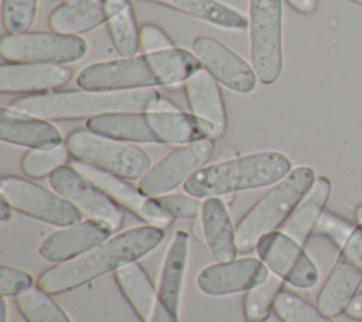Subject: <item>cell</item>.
Instances as JSON below:
<instances>
[{
    "label": "cell",
    "mask_w": 362,
    "mask_h": 322,
    "mask_svg": "<svg viewBox=\"0 0 362 322\" xmlns=\"http://www.w3.org/2000/svg\"><path fill=\"white\" fill-rule=\"evenodd\" d=\"M164 240V229L141 225L120 232L79 257L55 264L38 277L37 285L51 295L88 284L107 273L136 263Z\"/></svg>",
    "instance_id": "cell-1"
},
{
    "label": "cell",
    "mask_w": 362,
    "mask_h": 322,
    "mask_svg": "<svg viewBox=\"0 0 362 322\" xmlns=\"http://www.w3.org/2000/svg\"><path fill=\"white\" fill-rule=\"evenodd\" d=\"M201 64L184 48H170L88 65L81 71L76 83L86 90H134L151 86L185 83Z\"/></svg>",
    "instance_id": "cell-2"
},
{
    "label": "cell",
    "mask_w": 362,
    "mask_h": 322,
    "mask_svg": "<svg viewBox=\"0 0 362 322\" xmlns=\"http://www.w3.org/2000/svg\"><path fill=\"white\" fill-rule=\"evenodd\" d=\"M163 96L154 89L62 90L18 97L8 107L45 120H76L117 112H148Z\"/></svg>",
    "instance_id": "cell-3"
},
{
    "label": "cell",
    "mask_w": 362,
    "mask_h": 322,
    "mask_svg": "<svg viewBox=\"0 0 362 322\" xmlns=\"http://www.w3.org/2000/svg\"><path fill=\"white\" fill-rule=\"evenodd\" d=\"M291 171V161L280 151H260L205 165L185 184L184 191L195 196H222L277 184Z\"/></svg>",
    "instance_id": "cell-4"
},
{
    "label": "cell",
    "mask_w": 362,
    "mask_h": 322,
    "mask_svg": "<svg viewBox=\"0 0 362 322\" xmlns=\"http://www.w3.org/2000/svg\"><path fill=\"white\" fill-rule=\"evenodd\" d=\"M314 181V169L301 165L274 184L239 220L236 226L238 250L245 253L256 249L262 236L283 226Z\"/></svg>",
    "instance_id": "cell-5"
},
{
    "label": "cell",
    "mask_w": 362,
    "mask_h": 322,
    "mask_svg": "<svg viewBox=\"0 0 362 322\" xmlns=\"http://www.w3.org/2000/svg\"><path fill=\"white\" fill-rule=\"evenodd\" d=\"M66 147L76 161L124 179H140L151 168V160L143 148L90 130L72 131Z\"/></svg>",
    "instance_id": "cell-6"
},
{
    "label": "cell",
    "mask_w": 362,
    "mask_h": 322,
    "mask_svg": "<svg viewBox=\"0 0 362 322\" xmlns=\"http://www.w3.org/2000/svg\"><path fill=\"white\" fill-rule=\"evenodd\" d=\"M281 0H250L249 31L252 66L257 79L270 85L283 69Z\"/></svg>",
    "instance_id": "cell-7"
},
{
    "label": "cell",
    "mask_w": 362,
    "mask_h": 322,
    "mask_svg": "<svg viewBox=\"0 0 362 322\" xmlns=\"http://www.w3.org/2000/svg\"><path fill=\"white\" fill-rule=\"evenodd\" d=\"M88 52L86 41L79 35L55 31L7 34L0 41V55L8 62L69 64Z\"/></svg>",
    "instance_id": "cell-8"
},
{
    "label": "cell",
    "mask_w": 362,
    "mask_h": 322,
    "mask_svg": "<svg viewBox=\"0 0 362 322\" xmlns=\"http://www.w3.org/2000/svg\"><path fill=\"white\" fill-rule=\"evenodd\" d=\"M0 195L14 210L57 227L82 220L81 212L55 191L17 175H6L0 179Z\"/></svg>",
    "instance_id": "cell-9"
},
{
    "label": "cell",
    "mask_w": 362,
    "mask_h": 322,
    "mask_svg": "<svg viewBox=\"0 0 362 322\" xmlns=\"http://www.w3.org/2000/svg\"><path fill=\"white\" fill-rule=\"evenodd\" d=\"M49 185L86 219L106 222L115 232L122 227L124 213L120 206L74 165H62L54 171Z\"/></svg>",
    "instance_id": "cell-10"
},
{
    "label": "cell",
    "mask_w": 362,
    "mask_h": 322,
    "mask_svg": "<svg viewBox=\"0 0 362 322\" xmlns=\"http://www.w3.org/2000/svg\"><path fill=\"white\" fill-rule=\"evenodd\" d=\"M214 150V138L198 140L175 148L140 178L139 189L151 198L170 193L181 184H185L197 171L204 168L211 160Z\"/></svg>",
    "instance_id": "cell-11"
},
{
    "label": "cell",
    "mask_w": 362,
    "mask_h": 322,
    "mask_svg": "<svg viewBox=\"0 0 362 322\" xmlns=\"http://www.w3.org/2000/svg\"><path fill=\"white\" fill-rule=\"evenodd\" d=\"M362 282V223H358L325 280L317 306L329 316L344 312Z\"/></svg>",
    "instance_id": "cell-12"
},
{
    "label": "cell",
    "mask_w": 362,
    "mask_h": 322,
    "mask_svg": "<svg viewBox=\"0 0 362 322\" xmlns=\"http://www.w3.org/2000/svg\"><path fill=\"white\" fill-rule=\"evenodd\" d=\"M259 258L269 271L296 288H313L318 281V268L303 246L281 230L260 237L256 246Z\"/></svg>",
    "instance_id": "cell-13"
},
{
    "label": "cell",
    "mask_w": 362,
    "mask_h": 322,
    "mask_svg": "<svg viewBox=\"0 0 362 322\" xmlns=\"http://www.w3.org/2000/svg\"><path fill=\"white\" fill-rule=\"evenodd\" d=\"M269 274V268L259 257H240L204 267L197 275V285L205 295L223 297L247 292L263 282Z\"/></svg>",
    "instance_id": "cell-14"
},
{
    "label": "cell",
    "mask_w": 362,
    "mask_h": 322,
    "mask_svg": "<svg viewBox=\"0 0 362 322\" xmlns=\"http://www.w3.org/2000/svg\"><path fill=\"white\" fill-rule=\"evenodd\" d=\"M192 51L201 66L228 89L238 93H249L255 89L257 76L253 66L219 40L197 37Z\"/></svg>",
    "instance_id": "cell-15"
},
{
    "label": "cell",
    "mask_w": 362,
    "mask_h": 322,
    "mask_svg": "<svg viewBox=\"0 0 362 322\" xmlns=\"http://www.w3.org/2000/svg\"><path fill=\"white\" fill-rule=\"evenodd\" d=\"M72 165L85 177H88L93 184H96L102 191H105L119 206H123L139 216L143 222H146V225L164 229L174 220V217L160 206L156 198L147 196L139 189V186H133L124 178L105 172L79 161H75Z\"/></svg>",
    "instance_id": "cell-16"
},
{
    "label": "cell",
    "mask_w": 362,
    "mask_h": 322,
    "mask_svg": "<svg viewBox=\"0 0 362 322\" xmlns=\"http://www.w3.org/2000/svg\"><path fill=\"white\" fill-rule=\"evenodd\" d=\"M113 232L106 222L85 219L51 233L42 240L38 253L47 261L65 263L103 243L113 236Z\"/></svg>",
    "instance_id": "cell-17"
},
{
    "label": "cell",
    "mask_w": 362,
    "mask_h": 322,
    "mask_svg": "<svg viewBox=\"0 0 362 322\" xmlns=\"http://www.w3.org/2000/svg\"><path fill=\"white\" fill-rule=\"evenodd\" d=\"M115 280L141 322H178V318L163 302L158 290L137 261L117 270Z\"/></svg>",
    "instance_id": "cell-18"
},
{
    "label": "cell",
    "mask_w": 362,
    "mask_h": 322,
    "mask_svg": "<svg viewBox=\"0 0 362 322\" xmlns=\"http://www.w3.org/2000/svg\"><path fill=\"white\" fill-rule=\"evenodd\" d=\"M130 0H68L52 10L48 24L61 34L88 32L130 6Z\"/></svg>",
    "instance_id": "cell-19"
},
{
    "label": "cell",
    "mask_w": 362,
    "mask_h": 322,
    "mask_svg": "<svg viewBox=\"0 0 362 322\" xmlns=\"http://www.w3.org/2000/svg\"><path fill=\"white\" fill-rule=\"evenodd\" d=\"M74 72L58 64L8 62L0 65V92L3 93H47L65 86Z\"/></svg>",
    "instance_id": "cell-20"
},
{
    "label": "cell",
    "mask_w": 362,
    "mask_h": 322,
    "mask_svg": "<svg viewBox=\"0 0 362 322\" xmlns=\"http://www.w3.org/2000/svg\"><path fill=\"white\" fill-rule=\"evenodd\" d=\"M0 138L30 150L52 148L62 144V136L57 126L11 107L0 109Z\"/></svg>",
    "instance_id": "cell-21"
},
{
    "label": "cell",
    "mask_w": 362,
    "mask_h": 322,
    "mask_svg": "<svg viewBox=\"0 0 362 322\" xmlns=\"http://www.w3.org/2000/svg\"><path fill=\"white\" fill-rule=\"evenodd\" d=\"M189 110L214 129L212 138H218L226 129V109L216 79L202 66L184 83Z\"/></svg>",
    "instance_id": "cell-22"
},
{
    "label": "cell",
    "mask_w": 362,
    "mask_h": 322,
    "mask_svg": "<svg viewBox=\"0 0 362 322\" xmlns=\"http://www.w3.org/2000/svg\"><path fill=\"white\" fill-rule=\"evenodd\" d=\"M201 225L205 243L216 261L233 260L238 256L236 229L225 202L219 196L206 198L202 202Z\"/></svg>",
    "instance_id": "cell-23"
},
{
    "label": "cell",
    "mask_w": 362,
    "mask_h": 322,
    "mask_svg": "<svg viewBox=\"0 0 362 322\" xmlns=\"http://www.w3.org/2000/svg\"><path fill=\"white\" fill-rule=\"evenodd\" d=\"M147 119L156 141L170 145H185L198 140L212 138L214 129L205 120L192 113L153 112L148 110Z\"/></svg>",
    "instance_id": "cell-24"
},
{
    "label": "cell",
    "mask_w": 362,
    "mask_h": 322,
    "mask_svg": "<svg viewBox=\"0 0 362 322\" xmlns=\"http://www.w3.org/2000/svg\"><path fill=\"white\" fill-rule=\"evenodd\" d=\"M188 249L189 236L185 230H177L173 236L168 249L165 251L160 280H158V294L167 308L174 316L180 319V304L184 287V278L188 263Z\"/></svg>",
    "instance_id": "cell-25"
},
{
    "label": "cell",
    "mask_w": 362,
    "mask_h": 322,
    "mask_svg": "<svg viewBox=\"0 0 362 322\" xmlns=\"http://www.w3.org/2000/svg\"><path fill=\"white\" fill-rule=\"evenodd\" d=\"M88 130L126 143H157L146 112H117L88 119Z\"/></svg>",
    "instance_id": "cell-26"
},
{
    "label": "cell",
    "mask_w": 362,
    "mask_h": 322,
    "mask_svg": "<svg viewBox=\"0 0 362 322\" xmlns=\"http://www.w3.org/2000/svg\"><path fill=\"white\" fill-rule=\"evenodd\" d=\"M331 193V182L325 177L314 181L310 191L298 202L288 219L281 226V232L293 237L301 246L307 242L311 232L324 212L325 203Z\"/></svg>",
    "instance_id": "cell-27"
},
{
    "label": "cell",
    "mask_w": 362,
    "mask_h": 322,
    "mask_svg": "<svg viewBox=\"0 0 362 322\" xmlns=\"http://www.w3.org/2000/svg\"><path fill=\"white\" fill-rule=\"evenodd\" d=\"M158 3L161 6L170 7L187 16L195 17L198 20L206 21L212 25L225 28L243 31L247 28L249 23L243 14L238 10L225 6L215 0H148Z\"/></svg>",
    "instance_id": "cell-28"
},
{
    "label": "cell",
    "mask_w": 362,
    "mask_h": 322,
    "mask_svg": "<svg viewBox=\"0 0 362 322\" xmlns=\"http://www.w3.org/2000/svg\"><path fill=\"white\" fill-rule=\"evenodd\" d=\"M16 306L25 322H72L51 294L38 285L16 297Z\"/></svg>",
    "instance_id": "cell-29"
},
{
    "label": "cell",
    "mask_w": 362,
    "mask_h": 322,
    "mask_svg": "<svg viewBox=\"0 0 362 322\" xmlns=\"http://www.w3.org/2000/svg\"><path fill=\"white\" fill-rule=\"evenodd\" d=\"M284 290V281L274 274L245 292L242 312L246 322H264L274 311V302L280 291Z\"/></svg>",
    "instance_id": "cell-30"
},
{
    "label": "cell",
    "mask_w": 362,
    "mask_h": 322,
    "mask_svg": "<svg viewBox=\"0 0 362 322\" xmlns=\"http://www.w3.org/2000/svg\"><path fill=\"white\" fill-rule=\"evenodd\" d=\"M107 30L115 49L123 58L136 56L140 47V30L132 10V4L107 21Z\"/></svg>",
    "instance_id": "cell-31"
},
{
    "label": "cell",
    "mask_w": 362,
    "mask_h": 322,
    "mask_svg": "<svg viewBox=\"0 0 362 322\" xmlns=\"http://www.w3.org/2000/svg\"><path fill=\"white\" fill-rule=\"evenodd\" d=\"M274 314L281 322H335L318 306L311 305L297 294L281 290L274 302Z\"/></svg>",
    "instance_id": "cell-32"
},
{
    "label": "cell",
    "mask_w": 362,
    "mask_h": 322,
    "mask_svg": "<svg viewBox=\"0 0 362 322\" xmlns=\"http://www.w3.org/2000/svg\"><path fill=\"white\" fill-rule=\"evenodd\" d=\"M71 153L66 144H59L52 148L30 150L21 161L23 172L34 179L49 177L54 171L66 165Z\"/></svg>",
    "instance_id": "cell-33"
},
{
    "label": "cell",
    "mask_w": 362,
    "mask_h": 322,
    "mask_svg": "<svg viewBox=\"0 0 362 322\" xmlns=\"http://www.w3.org/2000/svg\"><path fill=\"white\" fill-rule=\"evenodd\" d=\"M38 0H3L1 25L8 34L27 32L37 16Z\"/></svg>",
    "instance_id": "cell-34"
},
{
    "label": "cell",
    "mask_w": 362,
    "mask_h": 322,
    "mask_svg": "<svg viewBox=\"0 0 362 322\" xmlns=\"http://www.w3.org/2000/svg\"><path fill=\"white\" fill-rule=\"evenodd\" d=\"M354 229L355 226L346 219L329 210H324L314 227V232L317 234H322L328 237L337 247L342 249V246L346 243Z\"/></svg>",
    "instance_id": "cell-35"
},
{
    "label": "cell",
    "mask_w": 362,
    "mask_h": 322,
    "mask_svg": "<svg viewBox=\"0 0 362 322\" xmlns=\"http://www.w3.org/2000/svg\"><path fill=\"white\" fill-rule=\"evenodd\" d=\"M160 206L174 219H192L201 215L202 202L198 198L182 193H165L156 198Z\"/></svg>",
    "instance_id": "cell-36"
},
{
    "label": "cell",
    "mask_w": 362,
    "mask_h": 322,
    "mask_svg": "<svg viewBox=\"0 0 362 322\" xmlns=\"http://www.w3.org/2000/svg\"><path fill=\"white\" fill-rule=\"evenodd\" d=\"M31 287H34V278L30 273L8 266L0 267L1 297H18Z\"/></svg>",
    "instance_id": "cell-37"
},
{
    "label": "cell",
    "mask_w": 362,
    "mask_h": 322,
    "mask_svg": "<svg viewBox=\"0 0 362 322\" xmlns=\"http://www.w3.org/2000/svg\"><path fill=\"white\" fill-rule=\"evenodd\" d=\"M140 47L144 54H151L174 48V44L160 27L146 23L140 27Z\"/></svg>",
    "instance_id": "cell-38"
},
{
    "label": "cell",
    "mask_w": 362,
    "mask_h": 322,
    "mask_svg": "<svg viewBox=\"0 0 362 322\" xmlns=\"http://www.w3.org/2000/svg\"><path fill=\"white\" fill-rule=\"evenodd\" d=\"M293 8L303 14H310L317 10L318 0H286Z\"/></svg>",
    "instance_id": "cell-39"
},
{
    "label": "cell",
    "mask_w": 362,
    "mask_h": 322,
    "mask_svg": "<svg viewBox=\"0 0 362 322\" xmlns=\"http://www.w3.org/2000/svg\"><path fill=\"white\" fill-rule=\"evenodd\" d=\"M346 315L354 318V319H359L362 321V292L361 294H356L351 302L348 304L346 309H345Z\"/></svg>",
    "instance_id": "cell-40"
},
{
    "label": "cell",
    "mask_w": 362,
    "mask_h": 322,
    "mask_svg": "<svg viewBox=\"0 0 362 322\" xmlns=\"http://www.w3.org/2000/svg\"><path fill=\"white\" fill-rule=\"evenodd\" d=\"M13 216V206L1 196L0 198V220L7 222Z\"/></svg>",
    "instance_id": "cell-41"
},
{
    "label": "cell",
    "mask_w": 362,
    "mask_h": 322,
    "mask_svg": "<svg viewBox=\"0 0 362 322\" xmlns=\"http://www.w3.org/2000/svg\"><path fill=\"white\" fill-rule=\"evenodd\" d=\"M1 322H7V302L4 297H1Z\"/></svg>",
    "instance_id": "cell-42"
},
{
    "label": "cell",
    "mask_w": 362,
    "mask_h": 322,
    "mask_svg": "<svg viewBox=\"0 0 362 322\" xmlns=\"http://www.w3.org/2000/svg\"><path fill=\"white\" fill-rule=\"evenodd\" d=\"M355 219L358 223H362V205H359L355 210Z\"/></svg>",
    "instance_id": "cell-43"
},
{
    "label": "cell",
    "mask_w": 362,
    "mask_h": 322,
    "mask_svg": "<svg viewBox=\"0 0 362 322\" xmlns=\"http://www.w3.org/2000/svg\"><path fill=\"white\" fill-rule=\"evenodd\" d=\"M351 1H354V3H356V4H359V6H362V0H351Z\"/></svg>",
    "instance_id": "cell-44"
},
{
    "label": "cell",
    "mask_w": 362,
    "mask_h": 322,
    "mask_svg": "<svg viewBox=\"0 0 362 322\" xmlns=\"http://www.w3.org/2000/svg\"><path fill=\"white\" fill-rule=\"evenodd\" d=\"M66 1H68V0H66Z\"/></svg>",
    "instance_id": "cell-45"
}]
</instances>
